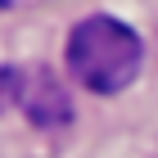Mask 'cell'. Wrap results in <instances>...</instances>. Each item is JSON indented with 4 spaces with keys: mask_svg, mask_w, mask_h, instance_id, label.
Listing matches in <instances>:
<instances>
[{
    "mask_svg": "<svg viewBox=\"0 0 158 158\" xmlns=\"http://www.w3.org/2000/svg\"><path fill=\"white\" fill-rule=\"evenodd\" d=\"M145 59V45L127 23L109 14H90L68 32V68L77 86L95 90V95H118L135 81Z\"/></svg>",
    "mask_w": 158,
    "mask_h": 158,
    "instance_id": "6da1fadb",
    "label": "cell"
},
{
    "mask_svg": "<svg viewBox=\"0 0 158 158\" xmlns=\"http://www.w3.org/2000/svg\"><path fill=\"white\" fill-rule=\"evenodd\" d=\"M23 109H27V118L36 122V127H59V122H68V95L41 68V73L23 77Z\"/></svg>",
    "mask_w": 158,
    "mask_h": 158,
    "instance_id": "7a4b0ae2",
    "label": "cell"
},
{
    "mask_svg": "<svg viewBox=\"0 0 158 158\" xmlns=\"http://www.w3.org/2000/svg\"><path fill=\"white\" fill-rule=\"evenodd\" d=\"M5 5H9V0H0V9H5Z\"/></svg>",
    "mask_w": 158,
    "mask_h": 158,
    "instance_id": "3957f363",
    "label": "cell"
}]
</instances>
